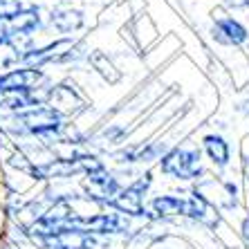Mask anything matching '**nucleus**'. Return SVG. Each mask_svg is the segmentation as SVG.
I'll use <instances>...</instances> for the list:
<instances>
[{
    "mask_svg": "<svg viewBox=\"0 0 249 249\" xmlns=\"http://www.w3.org/2000/svg\"><path fill=\"white\" fill-rule=\"evenodd\" d=\"M157 168L162 175L175 182H200L207 178L204 155L197 142H182L178 146H171L157 162Z\"/></svg>",
    "mask_w": 249,
    "mask_h": 249,
    "instance_id": "obj_1",
    "label": "nucleus"
},
{
    "mask_svg": "<svg viewBox=\"0 0 249 249\" xmlns=\"http://www.w3.org/2000/svg\"><path fill=\"white\" fill-rule=\"evenodd\" d=\"M207 38L220 50H249V25L240 16L229 14L220 5L211 12V23L207 29Z\"/></svg>",
    "mask_w": 249,
    "mask_h": 249,
    "instance_id": "obj_2",
    "label": "nucleus"
},
{
    "mask_svg": "<svg viewBox=\"0 0 249 249\" xmlns=\"http://www.w3.org/2000/svg\"><path fill=\"white\" fill-rule=\"evenodd\" d=\"M153 186V173L144 171L139 173L133 182H128L119 189L115 197L110 200L108 209H115L117 213L126 218H148V207H146V196Z\"/></svg>",
    "mask_w": 249,
    "mask_h": 249,
    "instance_id": "obj_3",
    "label": "nucleus"
},
{
    "mask_svg": "<svg viewBox=\"0 0 249 249\" xmlns=\"http://www.w3.org/2000/svg\"><path fill=\"white\" fill-rule=\"evenodd\" d=\"M47 106L54 108V110L63 117V119H68V122L76 119V117L83 115V112L90 108V106H88V99H86V92H83L81 86H79L74 79H61V81L54 83Z\"/></svg>",
    "mask_w": 249,
    "mask_h": 249,
    "instance_id": "obj_4",
    "label": "nucleus"
},
{
    "mask_svg": "<svg viewBox=\"0 0 249 249\" xmlns=\"http://www.w3.org/2000/svg\"><path fill=\"white\" fill-rule=\"evenodd\" d=\"M45 27L52 36H79L88 27V18L81 7L56 2L45 12Z\"/></svg>",
    "mask_w": 249,
    "mask_h": 249,
    "instance_id": "obj_5",
    "label": "nucleus"
},
{
    "mask_svg": "<svg viewBox=\"0 0 249 249\" xmlns=\"http://www.w3.org/2000/svg\"><path fill=\"white\" fill-rule=\"evenodd\" d=\"M50 72L43 68H32V65H16L12 70L0 72V92H16L29 94L36 86L45 81Z\"/></svg>",
    "mask_w": 249,
    "mask_h": 249,
    "instance_id": "obj_6",
    "label": "nucleus"
},
{
    "mask_svg": "<svg viewBox=\"0 0 249 249\" xmlns=\"http://www.w3.org/2000/svg\"><path fill=\"white\" fill-rule=\"evenodd\" d=\"M9 38H36L38 34H45V12L36 2H25V7L7 23Z\"/></svg>",
    "mask_w": 249,
    "mask_h": 249,
    "instance_id": "obj_7",
    "label": "nucleus"
},
{
    "mask_svg": "<svg viewBox=\"0 0 249 249\" xmlns=\"http://www.w3.org/2000/svg\"><path fill=\"white\" fill-rule=\"evenodd\" d=\"M81 184H83V193L90 196L92 200H97L99 204H104L106 209H108L110 200L119 193V189L124 186L122 182H119V178H117L108 166H106L104 171H97V173L83 175Z\"/></svg>",
    "mask_w": 249,
    "mask_h": 249,
    "instance_id": "obj_8",
    "label": "nucleus"
},
{
    "mask_svg": "<svg viewBox=\"0 0 249 249\" xmlns=\"http://www.w3.org/2000/svg\"><path fill=\"white\" fill-rule=\"evenodd\" d=\"M184 218L197 222L209 229H215L220 225V209L215 207L209 197H204L197 189H191L189 196H184Z\"/></svg>",
    "mask_w": 249,
    "mask_h": 249,
    "instance_id": "obj_9",
    "label": "nucleus"
},
{
    "mask_svg": "<svg viewBox=\"0 0 249 249\" xmlns=\"http://www.w3.org/2000/svg\"><path fill=\"white\" fill-rule=\"evenodd\" d=\"M200 148H202V155L211 166L222 173L227 168L231 166L233 160V151H231V142L225 137L222 133H204L200 137Z\"/></svg>",
    "mask_w": 249,
    "mask_h": 249,
    "instance_id": "obj_10",
    "label": "nucleus"
},
{
    "mask_svg": "<svg viewBox=\"0 0 249 249\" xmlns=\"http://www.w3.org/2000/svg\"><path fill=\"white\" fill-rule=\"evenodd\" d=\"M86 65L90 68L92 74H97L99 79L106 83V86H117V83H122L124 76H126L124 70L119 68V63L115 61V56L104 52V50H90Z\"/></svg>",
    "mask_w": 249,
    "mask_h": 249,
    "instance_id": "obj_11",
    "label": "nucleus"
},
{
    "mask_svg": "<svg viewBox=\"0 0 249 249\" xmlns=\"http://www.w3.org/2000/svg\"><path fill=\"white\" fill-rule=\"evenodd\" d=\"M148 207V220H173L184 215V196L175 193H162L151 197Z\"/></svg>",
    "mask_w": 249,
    "mask_h": 249,
    "instance_id": "obj_12",
    "label": "nucleus"
},
{
    "mask_svg": "<svg viewBox=\"0 0 249 249\" xmlns=\"http://www.w3.org/2000/svg\"><path fill=\"white\" fill-rule=\"evenodd\" d=\"M168 148H171V144L166 139H155V142L137 144V164H157Z\"/></svg>",
    "mask_w": 249,
    "mask_h": 249,
    "instance_id": "obj_13",
    "label": "nucleus"
},
{
    "mask_svg": "<svg viewBox=\"0 0 249 249\" xmlns=\"http://www.w3.org/2000/svg\"><path fill=\"white\" fill-rule=\"evenodd\" d=\"M23 7H25V0H0V20L9 23Z\"/></svg>",
    "mask_w": 249,
    "mask_h": 249,
    "instance_id": "obj_14",
    "label": "nucleus"
},
{
    "mask_svg": "<svg viewBox=\"0 0 249 249\" xmlns=\"http://www.w3.org/2000/svg\"><path fill=\"white\" fill-rule=\"evenodd\" d=\"M218 5L227 9L229 14H247L249 12V0H218Z\"/></svg>",
    "mask_w": 249,
    "mask_h": 249,
    "instance_id": "obj_15",
    "label": "nucleus"
},
{
    "mask_svg": "<svg viewBox=\"0 0 249 249\" xmlns=\"http://www.w3.org/2000/svg\"><path fill=\"white\" fill-rule=\"evenodd\" d=\"M240 175H243L245 186L249 189V137L240 146Z\"/></svg>",
    "mask_w": 249,
    "mask_h": 249,
    "instance_id": "obj_16",
    "label": "nucleus"
},
{
    "mask_svg": "<svg viewBox=\"0 0 249 249\" xmlns=\"http://www.w3.org/2000/svg\"><path fill=\"white\" fill-rule=\"evenodd\" d=\"M240 97L233 101V112L236 115H240V117H245V119H249V90H240Z\"/></svg>",
    "mask_w": 249,
    "mask_h": 249,
    "instance_id": "obj_17",
    "label": "nucleus"
},
{
    "mask_svg": "<svg viewBox=\"0 0 249 249\" xmlns=\"http://www.w3.org/2000/svg\"><path fill=\"white\" fill-rule=\"evenodd\" d=\"M240 238H243L245 247L249 249V213L243 218V222H240Z\"/></svg>",
    "mask_w": 249,
    "mask_h": 249,
    "instance_id": "obj_18",
    "label": "nucleus"
},
{
    "mask_svg": "<svg viewBox=\"0 0 249 249\" xmlns=\"http://www.w3.org/2000/svg\"><path fill=\"white\" fill-rule=\"evenodd\" d=\"M9 41V29H7V23L0 20V43H7Z\"/></svg>",
    "mask_w": 249,
    "mask_h": 249,
    "instance_id": "obj_19",
    "label": "nucleus"
},
{
    "mask_svg": "<svg viewBox=\"0 0 249 249\" xmlns=\"http://www.w3.org/2000/svg\"><path fill=\"white\" fill-rule=\"evenodd\" d=\"M247 137H249V124H247Z\"/></svg>",
    "mask_w": 249,
    "mask_h": 249,
    "instance_id": "obj_20",
    "label": "nucleus"
}]
</instances>
